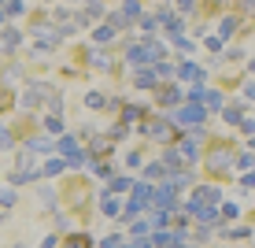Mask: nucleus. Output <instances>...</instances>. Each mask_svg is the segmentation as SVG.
<instances>
[{
    "mask_svg": "<svg viewBox=\"0 0 255 248\" xmlns=\"http://www.w3.org/2000/svg\"><path fill=\"white\" fill-rule=\"evenodd\" d=\"M0 41H4L0 48H19V33H15V30H4V33H0Z\"/></svg>",
    "mask_w": 255,
    "mask_h": 248,
    "instance_id": "obj_16",
    "label": "nucleus"
},
{
    "mask_svg": "<svg viewBox=\"0 0 255 248\" xmlns=\"http://www.w3.org/2000/svg\"><path fill=\"white\" fill-rule=\"evenodd\" d=\"M148 230H152V219H144V223H137V226H133V234H148Z\"/></svg>",
    "mask_w": 255,
    "mask_h": 248,
    "instance_id": "obj_33",
    "label": "nucleus"
},
{
    "mask_svg": "<svg viewBox=\"0 0 255 248\" xmlns=\"http://www.w3.org/2000/svg\"><path fill=\"white\" fill-rule=\"evenodd\" d=\"M192 4H196V0H178V7H181V11H189Z\"/></svg>",
    "mask_w": 255,
    "mask_h": 248,
    "instance_id": "obj_34",
    "label": "nucleus"
},
{
    "mask_svg": "<svg viewBox=\"0 0 255 248\" xmlns=\"http://www.w3.org/2000/svg\"><path fill=\"white\" fill-rule=\"evenodd\" d=\"M137 115H140V108H137V104H122V119H126V122H133Z\"/></svg>",
    "mask_w": 255,
    "mask_h": 248,
    "instance_id": "obj_21",
    "label": "nucleus"
},
{
    "mask_svg": "<svg viewBox=\"0 0 255 248\" xmlns=\"http://www.w3.org/2000/svg\"><path fill=\"white\" fill-rule=\"evenodd\" d=\"M41 96H48V85H30V89L22 93V104H26V108H37Z\"/></svg>",
    "mask_w": 255,
    "mask_h": 248,
    "instance_id": "obj_7",
    "label": "nucleus"
},
{
    "mask_svg": "<svg viewBox=\"0 0 255 248\" xmlns=\"http://www.w3.org/2000/svg\"><path fill=\"white\" fill-rule=\"evenodd\" d=\"M67 248H93V237L89 234H74V237H67Z\"/></svg>",
    "mask_w": 255,
    "mask_h": 248,
    "instance_id": "obj_13",
    "label": "nucleus"
},
{
    "mask_svg": "<svg viewBox=\"0 0 255 248\" xmlns=\"http://www.w3.org/2000/svg\"><path fill=\"white\" fill-rule=\"evenodd\" d=\"M85 108H93V111H96V108H108V104H104V96H100V93H89V96H85Z\"/></svg>",
    "mask_w": 255,
    "mask_h": 248,
    "instance_id": "obj_20",
    "label": "nucleus"
},
{
    "mask_svg": "<svg viewBox=\"0 0 255 248\" xmlns=\"http://www.w3.org/2000/svg\"><path fill=\"white\" fill-rule=\"evenodd\" d=\"M155 200V189L152 185H133V200H129V215H137L140 208H148V204Z\"/></svg>",
    "mask_w": 255,
    "mask_h": 248,
    "instance_id": "obj_2",
    "label": "nucleus"
},
{
    "mask_svg": "<svg viewBox=\"0 0 255 248\" xmlns=\"http://www.w3.org/2000/svg\"><path fill=\"white\" fill-rule=\"evenodd\" d=\"M241 7L244 11H255V0H241Z\"/></svg>",
    "mask_w": 255,
    "mask_h": 248,
    "instance_id": "obj_35",
    "label": "nucleus"
},
{
    "mask_svg": "<svg viewBox=\"0 0 255 248\" xmlns=\"http://www.w3.org/2000/svg\"><path fill=\"white\" fill-rule=\"evenodd\" d=\"M144 174H148V178H163V174H166V167H163V163H152Z\"/></svg>",
    "mask_w": 255,
    "mask_h": 248,
    "instance_id": "obj_25",
    "label": "nucleus"
},
{
    "mask_svg": "<svg viewBox=\"0 0 255 248\" xmlns=\"http://www.w3.org/2000/svg\"><path fill=\"white\" fill-rule=\"evenodd\" d=\"M0 204H4V208H11V204H15V189H0Z\"/></svg>",
    "mask_w": 255,
    "mask_h": 248,
    "instance_id": "obj_26",
    "label": "nucleus"
},
{
    "mask_svg": "<svg viewBox=\"0 0 255 248\" xmlns=\"http://www.w3.org/2000/svg\"><path fill=\"white\" fill-rule=\"evenodd\" d=\"M4 19H7V15H4V11H0V22H4Z\"/></svg>",
    "mask_w": 255,
    "mask_h": 248,
    "instance_id": "obj_38",
    "label": "nucleus"
},
{
    "mask_svg": "<svg viewBox=\"0 0 255 248\" xmlns=\"http://www.w3.org/2000/svg\"><path fill=\"white\" fill-rule=\"evenodd\" d=\"M218 200H222V197H218L215 185H200L196 197H192V204H218Z\"/></svg>",
    "mask_w": 255,
    "mask_h": 248,
    "instance_id": "obj_6",
    "label": "nucleus"
},
{
    "mask_svg": "<svg viewBox=\"0 0 255 248\" xmlns=\"http://www.w3.org/2000/svg\"><path fill=\"white\" fill-rule=\"evenodd\" d=\"M59 241H56V237H45V245H41V248H56Z\"/></svg>",
    "mask_w": 255,
    "mask_h": 248,
    "instance_id": "obj_36",
    "label": "nucleus"
},
{
    "mask_svg": "<svg viewBox=\"0 0 255 248\" xmlns=\"http://www.w3.org/2000/svg\"><path fill=\"white\" fill-rule=\"evenodd\" d=\"M129 189V178H111V193H126Z\"/></svg>",
    "mask_w": 255,
    "mask_h": 248,
    "instance_id": "obj_24",
    "label": "nucleus"
},
{
    "mask_svg": "<svg viewBox=\"0 0 255 248\" xmlns=\"http://www.w3.org/2000/svg\"><path fill=\"white\" fill-rule=\"evenodd\" d=\"M122 7H126V15H140V4H137V0H126Z\"/></svg>",
    "mask_w": 255,
    "mask_h": 248,
    "instance_id": "obj_30",
    "label": "nucleus"
},
{
    "mask_svg": "<svg viewBox=\"0 0 255 248\" xmlns=\"http://www.w3.org/2000/svg\"><path fill=\"white\" fill-rule=\"evenodd\" d=\"M63 167H67V159H48V163H45V174H63Z\"/></svg>",
    "mask_w": 255,
    "mask_h": 248,
    "instance_id": "obj_19",
    "label": "nucleus"
},
{
    "mask_svg": "<svg viewBox=\"0 0 255 248\" xmlns=\"http://www.w3.org/2000/svg\"><path fill=\"white\" fill-rule=\"evenodd\" d=\"M133 82L140 85V89H155V82H159V78H155V70H148V67H140L137 70V78Z\"/></svg>",
    "mask_w": 255,
    "mask_h": 248,
    "instance_id": "obj_9",
    "label": "nucleus"
},
{
    "mask_svg": "<svg viewBox=\"0 0 255 248\" xmlns=\"http://www.w3.org/2000/svg\"><path fill=\"white\" fill-rule=\"evenodd\" d=\"M159 104L174 108V104H181V93H178V89H159Z\"/></svg>",
    "mask_w": 255,
    "mask_h": 248,
    "instance_id": "obj_14",
    "label": "nucleus"
},
{
    "mask_svg": "<svg viewBox=\"0 0 255 248\" xmlns=\"http://www.w3.org/2000/svg\"><path fill=\"white\" fill-rule=\"evenodd\" d=\"M174 148H178V156H181V163H196V145H192V141H178V145H174Z\"/></svg>",
    "mask_w": 255,
    "mask_h": 248,
    "instance_id": "obj_8",
    "label": "nucleus"
},
{
    "mask_svg": "<svg viewBox=\"0 0 255 248\" xmlns=\"http://www.w3.org/2000/svg\"><path fill=\"white\" fill-rule=\"evenodd\" d=\"M226 163H230V152H226V148H215V152H211V167H215V171H226Z\"/></svg>",
    "mask_w": 255,
    "mask_h": 248,
    "instance_id": "obj_11",
    "label": "nucleus"
},
{
    "mask_svg": "<svg viewBox=\"0 0 255 248\" xmlns=\"http://www.w3.org/2000/svg\"><path fill=\"white\" fill-rule=\"evenodd\" d=\"M45 126L52 130V134H63V122H59V115H52V119L45 122Z\"/></svg>",
    "mask_w": 255,
    "mask_h": 248,
    "instance_id": "obj_29",
    "label": "nucleus"
},
{
    "mask_svg": "<svg viewBox=\"0 0 255 248\" xmlns=\"http://www.w3.org/2000/svg\"><path fill=\"white\" fill-rule=\"evenodd\" d=\"M252 74H255V63H252Z\"/></svg>",
    "mask_w": 255,
    "mask_h": 248,
    "instance_id": "obj_39",
    "label": "nucleus"
},
{
    "mask_svg": "<svg viewBox=\"0 0 255 248\" xmlns=\"http://www.w3.org/2000/svg\"><path fill=\"white\" fill-rule=\"evenodd\" d=\"M48 148H52V141H48V137H33L30 145H26V152H48Z\"/></svg>",
    "mask_w": 255,
    "mask_h": 248,
    "instance_id": "obj_15",
    "label": "nucleus"
},
{
    "mask_svg": "<svg viewBox=\"0 0 255 248\" xmlns=\"http://www.w3.org/2000/svg\"><path fill=\"white\" fill-rule=\"evenodd\" d=\"M0 148H11V134H7L4 126H0Z\"/></svg>",
    "mask_w": 255,
    "mask_h": 248,
    "instance_id": "obj_31",
    "label": "nucleus"
},
{
    "mask_svg": "<svg viewBox=\"0 0 255 248\" xmlns=\"http://www.w3.org/2000/svg\"><path fill=\"white\" fill-rule=\"evenodd\" d=\"M174 122L196 126V122H204V108H196V104H181V108H174Z\"/></svg>",
    "mask_w": 255,
    "mask_h": 248,
    "instance_id": "obj_1",
    "label": "nucleus"
},
{
    "mask_svg": "<svg viewBox=\"0 0 255 248\" xmlns=\"http://www.w3.org/2000/svg\"><path fill=\"white\" fill-rule=\"evenodd\" d=\"M119 208H122V204H119L115 197H104V215H111V219H115V215H119Z\"/></svg>",
    "mask_w": 255,
    "mask_h": 248,
    "instance_id": "obj_18",
    "label": "nucleus"
},
{
    "mask_svg": "<svg viewBox=\"0 0 255 248\" xmlns=\"http://www.w3.org/2000/svg\"><path fill=\"white\" fill-rule=\"evenodd\" d=\"M178 74H181V78H189V82H200V78H204V70H200L196 63H181Z\"/></svg>",
    "mask_w": 255,
    "mask_h": 248,
    "instance_id": "obj_12",
    "label": "nucleus"
},
{
    "mask_svg": "<svg viewBox=\"0 0 255 248\" xmlns=\"http://www.w3.org/2000/svg\"><path fill=\"white\" fill-rule=\"evenodd\" d=\"M7 15H22V0H11V4H7Z\"/></svg>",
    "mask_w": 255,
    "mask_h": 248,
    "instance_id": "obj_32",
    "label": "nucleus"
},
{
    "mask_svg": "<svg viewBox=\"0 0 255 248\" xmlns=\"http://www.w3.org/2000/svg\"><path fill=\"white\" fill-rule=\"evenodd\" d=\"M85 63H93V67H108V56H104V52H85Z\"/></svg>",
    "mask_w": 255,
    "mask_h": 248,
    "instance_id": "obj_17",
    "label": "nucleus"
},
{
    "mask_svg": "<svg viewBox=\"0 0 255 248\" xmlns=\"http://www.w3.org/2000/svg\"><path fill=\"white\" fill-rule=\"evenodd\" d=\"M244 185H248V189H255V174H248V178H244Z\"/></svg>",
    "mask_w": 255,
    "mask_h": 248,
    "instance_id": "obj_37",
    "label": "nucleus"
},
{
    "mask_svg": "<svg viewBox=\"0 0 255 248\" xmlns=\"http://www.w3.org/2000/svg\"><path fill=\"white\" fill-rule=\"evenodd\" d=\"M140 52H144V63H152V59L163 56V45H159V41H144V48H140Z\"/></svg>",
    "mask_w": 255,
    "mask_h": 248,
    "instance_id": "obj_10",
    "label": "nucleus"
},
{
    "mask_svg": "<svg viewBox=\"0 0 255 248\" xmlns=\"http://www.w3.org/2000/svg\"><path fill=\"white\" fill-rule=\"evenodd\" d=\"M111 37H115V26H104V30H96V41H100V45H108Z\"/></svg>",
    "mask_w": 255,
    "mask_h": 248,
    "instance_id": "obj_22",
    "label": "nucleus"
},
{
    "mask_svg": "<svg viewBox=\"0 0 255 248\" xmlns=\"http://www.w3.org/2000/svg\"><path fill=\"white\" fill-rule=\"evenodd\" d=\"M189 211H192V215H196L204 226H215V223H218V211H215V208H204V204H189Z\"/></svg>",
    "mask_w": 255,
    "mask_h": 248,
    "instance_id": "obj_5",
    "label": "nucleus"
},
{
    "mask_svg": "<svg viewBox=\"0 0 255 248\" xmlns=\"http://www.w3.org/2000/svg\"><path fill=\"white\" fill-rule=\"evenodd\" d=\"M237 167H241V171H252V167H255V156H252V152H244L241 159H237Z\"/></svg>",
    "mask_w": 255,
    "mask_h": 248,
    "instance_id": "obj_23",
    "label": "nucleus"
},
{
    "mask_svg": "<svg viewBox=\"0 0 255 248\" xmlns=\"http://www.w3.org/2000/svg\"><path fill=\"white\" fill-rule=\"evenodd\" d=\"M155 204H159V211L178 208V189H174L170 182H166V185H159V189H155Z\"/></svg>",
    "mask_w": 255,
    "mask_h": 248,
    "instance_id": "obj_3",
    "label": "nucleus"
},
{
    "mask_svg": "<svg viewBox=\"0 0 255 248\" xmlns=\"http://www.w3.org/2000/svg\"><path fill=\"white\" fill-rule=\"evenodd\" d=\"M56 148H59V152L67 156V163H74V159L82 156V152H78V141L70 137V134H63V137H59V141H56Z\"/></svg>",
    "mask_w": 255,
    "mask_h": 248,
    "instance_id": "obj_4",
    "label": "nucleus"
},
{
    "mask_svg": "<svg viewBox=\"0 0 255 248\" xmlns=\"http://www.w3.org/2000/svg\"><path fill=\"white\" fill-rule=\"evenodd\" d=\"M222 115H226V122H244V119H241V108H226Z\"/></svg>",
    "mask_w": 255,
    "mask_h": 248,
    "instance_id": "obj_28",
    "label": "nucleus"
},
{
    "mask_svg": "<svg viewBox=\"0 0 255 248\" xmlns=\"http://www.w3.org/2000/svg\"><path fill=\"white\" fill-rule=\"evenodd\" d=\"M111 26H115V30H122V26H129V15H119V11H115V15H111Z\"/></svg>",
    "mask_w": 255,
    "mask_h": 248,
    "instance_id": "obj_27",
    "label": "nucleus"
}]
</instances>
